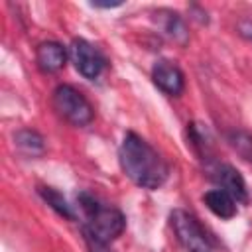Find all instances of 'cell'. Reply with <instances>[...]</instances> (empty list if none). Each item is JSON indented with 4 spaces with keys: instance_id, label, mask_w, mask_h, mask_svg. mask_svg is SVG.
Here are the masks:
<instances>
[{
    "instance_id": "cell-4",
    "label": "cell",
    "mask_w": 252,
    "mask_h": 252,
    "mask_svg": "<svg viewBox=\"0 0 252 252\" xmlns=\"http://www.w3.org/2000/svg\"><path fill=\"white\" fill-rule=\"evenodd\" d=\"M169 222L177 240L187 252H215L205 228L191 213L183 209H175L169 215Z\"/></svg>"
},
{
    "instance_id": "cell-6",
    "label": "cell",
    "mask_w": 252,
    "mask_h": 252,
    "mask_svg": "<svg viewBox=\"0 0 252 252\" xmlns=\"http://www.w3.org/2000/svg\"><path fill=\"white\" fill-rule=\"evenodd\" d=\"M152 81L159 91H163L169 96H179L185 89V75L183 71L167 59H159L152 67Z\"/></svg>"
},
{
    "instance_id": "cell-1",
    "label": "cell",
    "mask_w": 252,
    "mask_h": 252,
    "mask_svg": "<svg viewBox=\"0 0 252 252\" xmlns=\"http://www.w3.org/2000/svg\"><path fill=\"white\" fill-rule=\"evenodd\" d=\"M118 161L128 179L142 189H159L169 177V163L136 132H126L118 148Z\"/></svg>"
},
{
    "instance_id": "cell-2",
    "label": "cell",
    "mask_w": 252,
    "mask_h": 252,
    "mask_svg": "<svg viewBox=\"0 0 252 252\" xmlns=\"http://www.w3.org/2000/svg\"><path fill=\"white\" fill-rule=\"evenodd\" d=\"M77 201L85 215L83 234L91 252H106V246L116 240L126 228L124 215L116 207L104 205L85 191L77 195Z\"/></svg>"
},
{
    "instance_id": "cell-8",
    "label": "cell",
    "mask_w": 252,
    "mask_h": 252,
    "mask_svg": "<svg viewBox=\"0 0 252 252\" xmlns=\"http://www.w3.org/2000/svg\"><path fill=\"white\" fill-rule=\"evenodd\" d=\"M35 61L43 73H55L67 63V49L57 41H41L35 49Z\"/></svg>"
},
{
    "instance_id": "cell-3",
    "label": "cell",
    "mask_w": 252,
    "mask_h": 252,
    "mask_svg": "<svg viewBox=\"0 0 252 252\" xmlns=\"http://www.w3.org/2000/svg\"><path fill=\"white\" fill-rule=\"evenodd\" d=\"M53 106L73 126H87L94 116L87 96L73 85H59L53 91Z\"/></svg>"
},
{
    "instance_id": "cell-7",
    "label": "cell",
    "mask_w": 252,
    "mask_h": 252,
    "mask_svg": "<svg viewBox=\"0 0 252 252\" xmlns=\"http://www.w3.org/2000/svg\"><path fill=\"white\" fill-rule=\"evenodd\" d=\"M211 173V177L219 183V189H224L236 203H248L246 181L236 167H232L230 163H217Z\"/></svg>"
},
{
    "instance_id": "cell-12",
    "label": "cell",
    "mask_w": 252,
    "mask_h": 252,
    "mask_svg": "<svg viewBox=\"0 0 252 252\" xmlns=\"http://www.w3.org/2000/svg\"><path fill=\"white\" fill-rule=\"evenodd\" d=\"M226 140H228V144L232 146V150H234L244 161L252 163V136H250L248 132H244V130H232V132H228Z\"/></svg>"
},
{
    "instance_id": "cell-14",
    "label": "cell",
    "mask_w": 252,
    "mask_h": 252,
    "mask_svg": "<svg viewBox=\"0 0 252 252\" xmlns=\"http://www.w3.org/2000/svg\"><path fill=\"white\" fill-rule=\"evenodd\" d=\"M238 33H240L244 39L252 41V20H242V22L238 24Z\"/></svg>"
},
{
    "instance_id": "cell-11",
    "label": "cell",
    "mask_w": 252,
    "mask_h": 252,
    "mask_svg": "<svg viewBox=\"0 0 252 252\" xmlns=\"http://www.w3.org/2000/svg\"><path fill=\"white\" fill-rule=\"evenodd\" d=\"M37 193H39L41 199H43L57 215H61L63 219H67V220H75V219H77L73 207H71V205L67 203V199H65L59 191H55L53 187H37Z\"/></svg>"
},
{
    "instance_id": "cell-9",
    "label": "cell",
    "mask_w": 252,
    "mask_h": 252,
    "mask_svg": "<svg viewBox=\"0 0 252 252\" xmlns=\"http://www.w3.org/2000/svg\"><path fill=\"white\" fill-rule=\"evenodd\" d=\"M203 203L207 209L219 219H232L236 215V201L224 189H211L203 195Z\"/></svg>"
},
{
    "instance_id": "cell-5",
    "label": "cell",
    "mask_w": 252,
    "mask_h": 252,
    "mask_svg": "<svg viewBox=\"0 0 252 252\" xmlns=\"http://www.w3.org/2000/svg\"><path fill=\"white\" fill-rule=\"evenodd\" d=\"M69 55L75 63V69L89 81H94L102 75L104 67H106V59L104 55L87 39H73L71 47H69Z\"/></svg>"
},
{
    "instance_id": "cell-13",
    "label": "cell",
    "mask_w": 252,
    "mask_h": 252,
    "mask_svg": "<svg viewBox=\"0 0 252 252\" xmlns=\"http://www.w3.org/2000/svg\"><path fill=\"white\" fill-rule=\"evenodd\" d=\"M165 32L167 35L179 43V45H185L187 39H189V32H187V26H185V20L177 14V12H167V18H165Z\"/></svg>"
},
{
    "instance_id": "cell-10",
    "label": "cell",
    "mask_w": 252,
    "mask_h": 252,
    "mask_svg": "<svg viewBox=\"0 0 252 252\" xmlns=\"http://www.w3.org/2000/svg\"><path fill=\"white\" fill-rule=\"evenodd\" d=\"M14 142H16V148L26 154V156H41L45 152V140L39 132L35 130H30V128H24V130H18L16 136H14Z\"/></svg>"
}]
</instances>
